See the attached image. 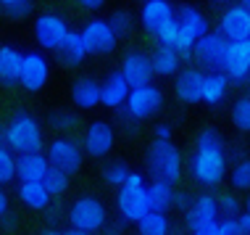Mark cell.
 Masks as SVG:
<instances>
[{
  "mask_svg": "<svg viewBox=\"0 0 250 235\" xmlns=\"http://www.w3.org/2000/svg\"><path fill=\"white\" fill-rule=\"evenodd\" d=\"M21 56L24 53L19 48H13V45H0V85L3 87H16L19 85Z\"/></svg>",
  "mask_w": 250,
  "mask_h": 235,
  "instance_id": "obj_23",
  "label": "cell"
},
{
  "mask_svg": "<svg viewBox=\"0 0 250 235\" xmlns=\"http://www.w3.org/2000/svg\"><path fill=\"white\" fill-rule=\"evenodd\" d=\"M229 122L237 132H250V98L242 93L229 106Z\"/></svg>",
  "mask_w": 250,
  "mask_h": 235,
  "instance_id": "obj_30",
  "label": "cell"
},
{
  "mask_svg": "<svg viewBox=\"0 0 250 235\" xmlns=\"http://www.w3.org/2000/svg\"><path fill=\"white\" fill-rule=\"evenodd\" d=\"M219 201H216L213 193H200V196L192 198L190 209L185 212V227L187 233L203 230V227H213L219 225Z\"/></svg>",
  "mask_w": 250,
  "mask_h": 235,
  "instance_id": "obj_15",
  "label": "cell"
},
{
  "mask_svg": "<svg viewBox=\"0 0 250 235\" xmlns=\"http://www.w3.org/2000/svg\"><path fill=\"white\" fill-rule=\"evenodd\" d=\"M242 214H250V193H248V198L242 201Z\"/></svg>",
  "mask_w": 250,
  "mask_h": 235,
  "instance_id": "obj_51",
  "label": "cell"
},
{
  "mask_svg": "<svg viewBox=\"0 0 250 235\" xmlns=\"http://www.w3.org/2000/svg\"><path fill=\"white\" fill-rule=\"evenodd\" d=\"M129 90L132 87L126 85V79L121 77V71H108L105 79H100V106L105 109H113V111H121L129 98Z\"/></svg>",
  "mask_w": 250,
  "mask_h": 235,
  "instance_id": "obj_20",
  "label": "cell"
},
{
  "mask_svg": "<svg viewBox=\"0 0 250 235\" xmlns=\"http://www.w3.org/2000/svg\"><path fill=\"white\" fill-rule=\"evenodd\" d=\"M79 35H82L87 56H108V53H113V50H116V45H119L116 32L111 29V24H108L105 16L87 19L84 26L79 29Z\"/></svg>",
  "mask_w": 250,
  "mask_h": 235,
  "instance_id": "obj_10",
  "label": "cell"
},
{
  "mask_svg": "<svg viewBox=\"0 0 250 235\" xmlns=\"http://www.w3.org/2000/svg\"><path fill=\"white\" fill-rule=\"evenodd\" d=\"M45 235H87V233H79V230H71V227H50Z\"/></svg>",
  "mask_w": 250,
  "mask_h": 235,
  "instance_id": "obj_47",
  "label": "cell"
},
{
  "mask_svg": "<svg viewBox=\"0 0 250 235\" xmlns=\"http://www.w3.org/2000/svg\"><path fill=\"white\" fill-rule=\"evenodd\" d=\"M124 230H126V222L121 217H108V222L103 225V235H124Z\"/></svg>",
  "mask_w": 250,
  "mask_h": 235,
  "instance_id": "obj_40",
  "label": "cell"
},
{
  "mask_svg": "<svg viewBox=\"0 0 250 235\" xmlns=\"http://www.w3.org/2000/svg\"><path fill=\"white\" fill-rule=\"evenodd\" d=\"M216 32L227 40V43H245L250 35V16L245 13L240 3L224 5L219 11V19H216Z\"/></svg>",
  "mask_w": 250,
  "mask_h": 235,
  "instance_id": "obj_14",
  "label": "cell"
},
{
  "mask_svg": "<svg viewBox=\"0 0 250 235\" xmlns=\"http://www.w3.org/2000/svg\"><path fill=\"white\" fill-rule=\"evenodd\" d=\"M168 235H185V227H179V225H171V233Z\"/></svg>",
  "mask_w": 250,
  "mask_h": 235,
  "instance_id": "obj_50",
  "label": "cell"
},
{
  "mask_svg": "<svg viewBox=\"0 0 250 235\" xmlns=\"http://www.w3.org/2000/svg\"><path fill=\"white\" fill-rule=\"evenodd\" d=\"M8 212H11V198H8V193L0 188V219H3Z\"/></svg>",
  "mask_w": 250,
  "mask_h": 235,
  "instance_id": "obj_45",
  "label": "cell"
},
{
  "mask_svg": "<svg viewBox=\"0 0 250 235\" xmlns=\"http://www.w3.org/2000/svg\"><path fill=\"white\" fill-rule=\"evenodd\" d=\"M195 148H227V140L216 127H203L195 138Z\"/></svg>",
  "mask_w": 250,
  "mask_h": 235,
  "instance_id": "obj_37",
  "label": "cell"
},
{
  "mask_svg": "<svg viewBox=\"0 0 250 235\" xmlns=\"http://www.w3.org/2000/svg\"><path fill=\"white\" fill-rule=\"evenodd\" d=\"M164 109V90L158 85H143V87H132L129 98L124 103V114L134 122H145V119H153L155 114Z\"/></svg>",
  "mask_w": 250,
  "mask_h": 235,
  "instance_id": "obj_9",
  "label": "cell"
},
{
  "mask_svg": "<svg viewBox=\"0 0 250 235\" xmlns=\"http://www.w3.org/2000/svg\"><path fill=\"white\" fill-rule=\"evenodd\" d=\"M140 26L158 40L164 32L177 22V5H171L168 0H147L140 5Z\"/></svg>",
  "mask_w": 250,
  "mask_h": 235,
  "instance_id": "obj_11",
  "label": "cell"
},
{
  "mask_svg": "<svg viewBox=\"0 0 250 235\" xmlns=\"http://www.w3.org/2000/svg\"><path fill=\"white\" fill-rule=\"evenodd\" d=\"M227 180L232 183L234 190H250V156L234 159L232 164H229Z\"/></svg>",
  "mask_w": 250,
  "mask_h": 235,
  "instance_id": "obj_32",
  "label": "cell"
},
{
  "mask_svg": "<svg viewBox=\"0 0 250 235\" xmlns=\"http://www.w3.org/2000/svg\"><path fill=\"white\" fill-rule=\"evenodd\" d=\"M79 8H82V11H100V8H103V0H79Z\"/></svg>",
  "mask_w": 250,
  "mask_h": 235,
  "instance_id": "obj_46",
  "label": "cell"
},
{
  "mask_svg": "<svg viewBox=\"0 0 250 235\" xmlns=\"http://www.w3.org/2000/svg\"><path fill=\"white\" fill-rule=\"evenodd\" d=\"M145 169L150 174V180L177 185L182 180V172H185L182 151L174 143H158V140H153L145 153Z\"/></svg>",
  "mask_w": 250,
  "mask_h": 235,
  "instance_id": "obj_3",
  "label": "cell"
},
{
  "mask_svg": "<svg viewBox=\"0 0 250 235\" xmlns=\"http://www.w3.org/2000/svg\"><path fill=\"white\" fill-rule=\"evenodd\" d=\"M48 122L53 130H58V132H71L74 127L79 124V117L74 111H66V109H58V111H53L50 117H48Z\"/></svg>",
  "mask_w": 250,
  "mask_h": 235,
  "instance_id": "obj_39",
  "label": "cell"
},
{
  "mask_svg": "<svg viewBox=\"0 0 250 235\" xmlns=\"http://www.w3.org/2000/svg\"><path fill=\"white\" fill-rule=\"evenodd\" d=\"M100 174H103V180H105V185H111V188H119L126 183V177L132 174V166L126 164V161H121V159H113V161H105V166L100 169Z\"/></svg>",
  "mask_w": 250,
  "mask_h": 235,
  "instance_id": "obj_31",
  "label": "cell"
},
{
  "mask_svg": "<svg viewBox=\"0 0 250 235\" xmlns=\"http://www.w3.org/2000/svg\"><path fill=\"white\" fill-rule=\"evenodd\" d=\"M16 180V153L5 143H0V188Z\"/></svg>",
  "mask_w": 250,
  "mask_h": 235,
  "instance_id": "obj_35",
  "label": "cell"
},
{
  "mask_svg": "<svg viewBox=\"0 0 250 235\" xmlns=\"http://www.w3.org/2000/svg\"><path fill=\"white\" fill-rule=\"evenodd\" d=\"M116 145V127L105 119H92L84 127L82 135V151L92 159H105Z\"/></svg>",
  "mask_w": 250,
  "mask_h": 235,
  "instance_id": "obj_12",
  "label": "cell"
},
{
  "mask_svg": "<svg viewBox=\"0 0 250 235\" xmlns=\"http://www.w3.org/2000/svg\"><path fill=\"white\" fill-rule=\"evenodd\" d=\"M58 61L63 66H79L87 58V48L82 43V35H79V29H71L69 35H66V40L61 43V48L56 50Z\"/></svg>",
  "mask_w": 250,
  "mask_h": 235,
  "instance_id": "obj_28",
  "label": "cell"
},
{
  "mask_svg": "<svg viewBox=\"0 0 250 235\" xmlns=\"http://www.w3.org/2000/svg\"><path fill=\"white\" fill-rule=\"evenodd\" d=\"M35 40H37V45H40V50H53L56 53L61 48V43L66 40V35L71 32V26H69V19L63 16V13H58V11H42V13H37V19H35Z\"/></svg>",
  "mask_w": 250,
  "mask_h": 235,
  "instance_id": "obj_8",
  "label": "cell"
},
{
  "mask_svg": "<svg viewBox=\"0 0 250 235\" xmlns=\"http://www.w3.org/2000/svg\"><path fill=\"white\" fill-rule=\"evenodd\" d=\"M105 19H108V24H111V29L116 32V37L132 35L134 24H137V19H134V13L129 8H113Z\"/></svg>",
  "mask_w": 250,
  "mask_h": 235,
  "instance_id": "obj_33",
  "label": "cell"
},
{
  "mask_svg": "<svg viewBox=\"0 0 250 235\" xmlns=\"http://www.w3.org/2000/svg\"><path fill=\"white\" fill-rule=\"evenodd\" d=\"M45 159L53 169L63 172V174H77L82 169V161H84V151H82V143L74 140L71 135H58L53 138L45 148Z\"/></svg>",
  "mask_w": 250,
  "mask_h": 235,
  "instance_id": "obj_6",
  "label": "cell"
},
{
  "mask_svg": "<svg viewBox=\"0 0 250 235\" xmlns=\"http://www.w3.org/2000/svg\"><path fill=\"white\" fill-rule=\"evenodd\" d=\"M203 71L195 69V66H185L177 77H174V95H177L182 103L195 106L203 103Z\"/></svg>",
  "mask_w": 250,
  "mask_h": 235,
  "instance_id": "obj_18",
  "label": "cell"
},
{
  "mask_svg": "<svg viewBox=\"0 0 250 235\" xmlns=\"http://www.w3.org/2000/svg\"><path fill=\"white\" fill-rule=\"evenodd\" d=\"M3 143L16 153V156H26V153H42L45 148V135L42 124L35 114L29 111H16L3 127Z\"/></svg>",
  "mask_w": 250,
  "mask_h": 235,
  "instance_id": "obj_1",
  "label": "cell"
},
{
  "mask_svg": "<svg viewBox=\"0 0 250 235\" xmlns=\"http://www.w3.org/2000/svg\"><path fill=\"white\" fill-rule=\"evenodd\" d=\"M221 74L232 85L248 82V77H250V43H229Z\"/></svg>",
  "mask_w": 250,
  "mask_h": 235,
  "instance_id": "obj_17",
  "label": "cell"
},
{
  "mask_svg": "<svg viewBox=\"0 0 250 235\" xmlns=\"http://www.w3.org/2000/svg\"><path fill=\"white\" fill-rule=\"evenodd\" d=\"M229 93H232V82H229L221 71H213V74L203 77V103H206V106L227 103Z\"/></svg>",
  "mask_w": 250,
  "mask_h": 235,
  "instance_id": "obj_24",
  "label": "cell"
},
{
  "mask_svg": "<svg viewBox=\"0 0 250 235\" xmlns=\"http://www.w3.org/2000/svg\"><path fill=\"white\" fill-rule=\"evenodd\" d=\"M168 233H171V219H168V214L147 212L137 222V235H168Z\"/></svg>",
  "mask_w": 250,
  "mask_h": 235,
  "instance_id": "obj_29",
  "label": "cell"
},
{
  "mask_svg": "<svg viewBox=\"0 0 250 235\" xmlns=\"http://www.w3.org/2000/svg\"><path fill=\"white\" fill-rule=\"evenodd\" d=\"M177 26L185 35H190L195 43L203 37V35H208V32L213 29L211 26V19H208V13L206 11H200L198 5H190V3H182L177 5Z\"/></svg>",
  "mask_w": 250,
  "mask_h": 235,
  "instance_id": "obj_19",
  "label": "cell"
},
{
  "mask_svg": "<svg viewBox=\"0 0 250 235\" xmlns=\"http://www.w3.org/2000/svg\"><path fill=\"white\" fill-rule=\"evenodd\" d=\"M174 193H177V185H168V183H161V180H150L145 188V196H147V206L150 212H161L166 214L174 204Z\"/></svg>",
  "mask_w": 250,
  "mask_h": 235,
  "instance_id": "obj_26",
  "label": "cell"
},
{
  "mask_svg": "<svg viewBox=\"0 0 250 235\" xmlns=\"http://www.w3.org/2000/svg\"><path fill=\"white\" fill-rule=\"evenodd\" d=\"M71 100H74V106L82 109V111H90V109H95V106H100V79L90 77V74L74 79Z\"/></svg>",
  "mask_w": 250,
  "mask_h": 235,
  "instance_id": "obj_21",
  "label": "cell"
},
{
  "mask_svg": "<svg viewBox=\"0 0 250 235\" xmlns=\"http://www.w3.org/2000/svg\"><path fill=\"white\" fill-rule=\"evenodd\" d=\"M171 124L168 122H158L153 127V140H158V143H171Z\"/></svg>",
  "mask_w": 250,
  "mask_h": 235,
  "instance_id": "obj_43",
  "label": "cell"
},
{
  "mask_svg": "<svg viewBox=\"0 0 250 235\" xmlns=\"http://www.w3.org/2000/svg\"><path fill=\"white\" fill-rule=\"evenodd\" d=\"M69 174H63V172H58V169H48V174L42 177V185H45V190L50 193V198H58V196H63L66 190H69Z\"/></svg>",
  "mask_w": 250,
  "mask_h": 235,
  "instance_id": "obj_36",
  "label": "cell"
},
{
  "mask_svg": "<svg viewBox=\"0 0 250 235\" xmlns=\"http://www.w3.org/2000/svg\"><path fill=\"white\" fill-rule=\"evenodd\" d=\"M229 43L219 35L216 29H211L208 35H203L192 48V64L195 69H200L203 74H213V71H221L224 66V56H227Z\"/></svg>",
  "mask_w": 250,
  "mask_h": 235,
  "instance_id": "obj_7",
  "label": "cell"
},
{
  "mask_svg": "<svg viewBox=\"0 0 250 235\" xmlns=\"http://www.w3.org/2000/svg\"><path fill=\"white\" fill-rule=\"evenodd\" d=\"M245 43H250V35H248V40H245Z\"/></svg>",
  "mask_w": 250,
  "mask_h": 235,
  "instance_id": "obj_54",
  "label": "cell"
},
{
  "mask_svg": "<svg viewBox=\"0 0 250 235\" xmlns=\"http://www.w3.org/2000/svg\"><path fill=\"white\" fill-rule=\"evenodd\" d=\"M190 235H219V230H216V225L213 227H203V230H195Z\"/></svg>",
  "mask_w": 250,
  "mask_h": 235,
  "instance_id": "obj_49",
  "label": "cell"
},
{
  "mask_svg": "<svg viewBox=\"0 0 250 235\" xmlns=\"http://www.w3.org/2000/svg\"><path fill=\"white\" fill-rule=\"evenodd\" d=\"M245 85H248V93H245V95L250 98V77H248V82H245Z\"/></svg>",
  "mask_w": 250,
  "mask_h": 235,
  "instance_id": "obj_53",
  "label": "cell"
},
{
  "mask_svg": "<svg viewBox=\"0 0 250 235\" xmlns=\"http://www.w3.org/2000/svg\"><path fill=\"white\" fill-rule=\"evenodd\" d=\"M50 164L45 153H26V156H16V180L19 183H42L48 174Z\"/></svg>",
  "mask_w": 250,
  "mask_h": 235,
  "instance_id": "obj_22",
  "label": "cell"
},
{
  "mask_svg": "<svg viewBox=\"0 0 250 235\" xmlns=\"http://www.w3.org/2000/svg\"><path fill=\"white\" fill-rule=\"evenodd\" d=\"M16 196H19V201H21L26 209H35V212L50 209V201H53L42 183H19Z\"/></svg>",
  "mask_w": 250,
  "mask_h": 235,
  "instance_id": "obj_27",
  "label": "cell"
},
{
  "mask_svg": "<svg viewBox=\"0 0 250 235\" xmlns=\"http://www.w3.org/2000/svg\"><path fill=\"white\" fill-rule=\"evenodd\" d=\"M50 79V61L42 50H24L21 71H19V85L26 93H40Z\"/></svg>",
  "mask_w": 250,
  "mask_h": 235,
  "instance_id": "obj_13",
  "label": "cell"
},
{
  "mask_svg": "<svg viewBox=\"0 0 250 235\" xmlns=\"http://www.w3.org/2000/svg\"><path fill=\"white\" fill-rule=\"evenodd\" d=\"M121 77L126 79L129 87H143V85H150L153 82V64H150V53H143V50H129L124 53L121 58V66H119Z\"/></svg>",
  "mask_w": 250,
  "mask_h": 235,
  "instance_id": "obj_16",
  "label": "cell"
},
{
  "mask_svg": "<svg viewBox=\"0 0 250 235\" xmlns=\"http://www.w3.org/2000/svg\"><path fill=\"white\" fill-rule=\"evenodd\" d=\"M150 64L155 77H177L182 71V56L174 48H164V45H155V50L150 53Z\"/></svg>",
  "mask_w": 250,
  "mask_h": 235,
  "instance_id": "obj_25",
  "label": "cell"
},
{
  "mask_svg": "<svg viewBox=\"0 0 250 235\" xmlns=\"http://www.w3.org/2000/svg\"><path fill=\"white\" fill-rule=\"evenodd\" d=\"M116 117H119V124H121V130H124L126 135H134V132H137V122L126 117V114H124V109H121V111H116Z\"/></svg>",
  "mask_w": 250,
  "mask_h": 235,
  "instance_id": "obj_44",
  "label": "cell"
},
{
  "mask_svg": "<svg viewBox=\"0 0 250 235\" xmlns=\"http://www.w3.org/2000/svg\"><path fill=\"white\" fill-rule=\"evenodd\" d=\"M192 198H195L192 193H187V190H177V193H174V204H171V209H177V212L185 214L187 209H190Z\"/></svg>",
  "mask_w": 250,
  "mask_h": 235,
  "instance_id": "obj_42",
  "label": "cell"
},
{
  "mask_svg": "<svg viewBox=\"0 0 250 235\" xmlns=\"http://www.w3.org/2000/svg\"><path fill=\"white\" fill-rule=\"evenodd\" d=\"M66 219H69L71 230L92 235V233H100L103 225L108 222V209L98 196H79L69 204Z\"/></svg>",
  "mask_w": 250,
  "mask_h": 235,
  "instance_id": "obj_5",
  "label": "cell"
},
{
  "mask_svg": "<svg viewBox=\"0 0 250 235\" xmlns=\"http://www.w3.org/2000/svg\"><path fill=\"white\" fill-rule=\"evenodd\" d=\"M240 5H242V8H245V13H248V16H250V0H242Z\"/></svg>",
  "mask_w": 250,
  "mask_h": 235,
  "instance_id": "obj_52",
  "label": "cell"
},
{
  "mask_svg": "<svg viewBox=\"0 0 250 235\" xmlns=\"http://www.w3.org/2000/svg\"><path fill=\"white\" fill-rule=\"evenodd\" d=\"M32 11H35L32 0H0V13L11 19H26Z\"/></svg>",
  "mask_w": 250,
  "mask_h": 235,
  "instance_id": "obj_38",
  "label": "cell"
},
{
  "mask_svg": "<svg viewBox=\"0 0 250 235\" xmlns=\"http://www.w3.org/2000/svg\"><path fill=\"white\" fill-rule=\"evenodd\" d=\"M216 201H219V217L221 219H240L242 198L234 190H227V193H221V196H216Z\"/></svg>",
  "mask_w": 250,
  "mask_h": 235,
  "instance_id": "obj_34",
  "label": "cell"
},
{
  "mask_svg": "<svg viewBox=\"0 0 250 235\" xmlns=\"http://www.w3.org/2000/svg\"><path fill=\"white\" fill-rule=\"evenodd\" d=\"M237 222H240V227H242V233L250 235V214H240V219H237Z\"/></svg>",
  "mask_w": 250,
  "mask_h": 235,
  "instance_id": "obj_48",
  "label": "cell"
},
{
  "mask_svg": "<svg viewBox=\"0 0 250 235\" xmlns=\"http://www.w3.org/2000/svg\"><path fill=\"white\" fill-rule=\"evenodd\" d=\"M145 188H147V180L143 172H134L126 177V183L116 190V217H121L126 225H137L140 219L150 212L147 206V196H145Z\"/></svg>",
  "mask_w": 250,
  "mask_h": 235,
  "instance_id": "obj_4",
  "label": "cell"
},
{
  "mask_svg": "<svg viewBox=\"0 0 250 235\" xmlns=\"http://www.w3.org/2000/svg\"><path fill=\"white\" fill-rule=\"evenodd\" d=\"M216 230H219V235H245L237 219H219Z\"/></svg>",
  "mask_w": 250,
  "mask_h": 235,
  "instance_id": "obj_41",
  "label": "cell"
},
{
  "mask_svg": "<svg viewBox=\"0 0 250 235\" xmlns=\"http://www.w3.org/2000/svg\"><path fill=\"white\" fill-rule=\"evenodd\" d=\"M192 183L200 188H219L229 174L227 148H195L187 161Z\"/></svg>",
  "mask_w": 250,
  "mask_h": 235,
  "instance_id": "obj_2",
  "label": "cell"
}]
</instances>
